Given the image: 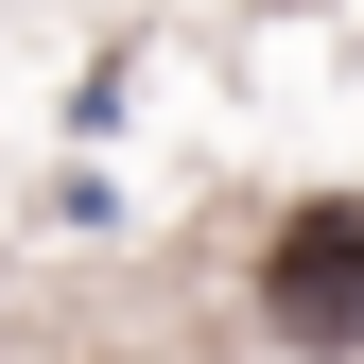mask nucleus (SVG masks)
<instances>
[{
  "instance_id": "1",
  "label": "nucleus",
  "mask_w": 364,
  "mask_h": 364,
  "mask_svg": "<svg viewBox=\"0 0 364 364\" xmlns=\"http://www.w3.org/2000/svg\"><path fill=\"white\" fill-rule=\"evenodd\" d=\"M260 295H278L295 347H364V191H312L278 225V260H260Z\"/></svg>"
}]
</instances>
